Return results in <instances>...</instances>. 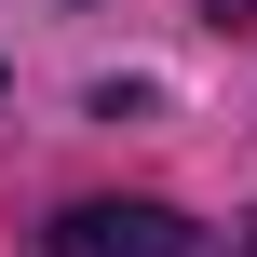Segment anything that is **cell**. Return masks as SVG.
I'll return each mask as SVG.
<instances>
[{
  "label": "cell",
  "instance_id": "1",
  "mask_svg": "<svg viewBox=\"0 0 257 257\" xmlns=\"http://www.w3.org/2000/svg\"><path fill=\"white\" fill-rule=\"evenodd\" d=\"M41 257H190V217L176 203H68Z\"/></svg>",
  "mask_w": 257,
  "mask_h": 257
},
{
  "label": "cell",
  "instance_id": "2",
  "mask_svg": "<svg viewBox=\"0 0 257 257\" xmlns=\"http://www.w3.org/2000/svg\"><path fill=\"white\" fill-rule=\"evenodd\" d=\"M203 14H217V27H257V0H203Z\"/></svg>",
  "mask_w": 257,
  "mask_h": 257
},
{
  "label": "cell",
  "instance_id": "3",
  "mask_svg": "<svg viewBox=\"0 0 257 257\" xmlns=\"http://www.w3.org/2000/svg\"><path fill=\"white\" fill-rule=\"evenodd\" d=\"M244 257H257V230H244Z\"/></svg>",
  "mask_w": 257,
  "mask_h": 257
}]
</instances>
